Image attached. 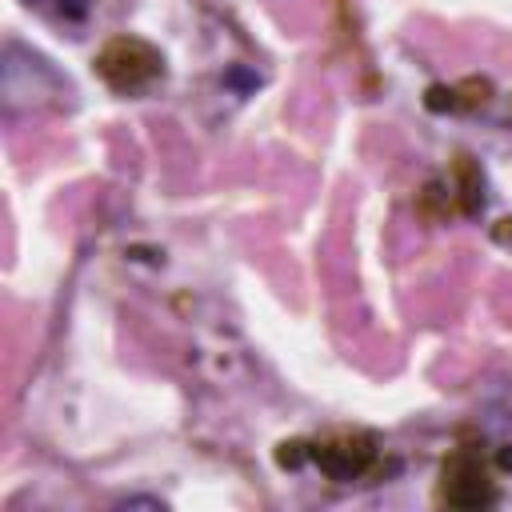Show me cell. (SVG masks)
<instances>
[{
	"mask_svg": "<svg viewBox=\"0 0 512 512\" xmlns=\"http://www.w3.org/2000/svg\"><path fill=\"white\" fill-rule=\"evenodd\" d=\"M28 4L40 8V12H52L60 20H84L88 8H92V0H28Z\"/></svg>",
	"mask_w": 512,
	"mask_h": 512,
	"instance_id": "cell-3",
	"label": "cell"
},
{
	"mask_svg": "<svg viewBox=\"0 0 512 512\" xmlns=\"http://www.w3.org/2000/svg\"><path fill=\"white\" fill-rule=\"evenodd\" d=\"M160 52L136 36H116L104 44V52L96 56V68L100 76L116 88V92H136L144 84H152L160 76Z\"/></svg>",
	"mask_w": 512,
	"mask_h": 512,
	"instance_id": "cell-1",
	"label": "cell"
},
{
	"mask_svg": "<svg viewBox=\"0 0 512 512\" xmlns=\"http://www.w3.org/2000/svg\"><path fill=\"white\" fill-rule=\"evenodd\" d=\"M372 460V440L368 436H356V440H336V444H324L316 448V464L332 476V480H348L356 476L364 464Z\"/></svg>",
	"mask_w": 512,
	"mask_h": 512,
	"instance_id": "cell-2",
	"label": "cell"
}]
</instances>
